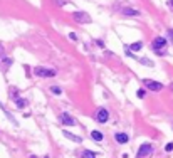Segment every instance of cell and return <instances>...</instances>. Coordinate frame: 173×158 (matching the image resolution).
<instances>
[{"mask_svg": "<svg viewBox=\"0 0 173 158\" xmlns=\"http://www.w3.org/2000/svg\"><path fill=\"white\" fill-rule=\"evenodd\" d=\"M165 49H166V39L165 37H156L153 40V50L156 54H165Z\"/></svg>", "mask_w": 173, "mask_h": 158, "instance_id": "cell-1", "label": "cell"}, {"mask_svg": "<svg viewBox=\"0 0 173 158\" xmlns=\"http://www.w3.org/2000/svg\"><path fill=\"white\" fill-rule=\"evenodd\" d=\"M34 74L37 78H54L56 76V71L54 69H47V67H42V66H37L34 69Z\"/></svg>", "mask_w": 173, "mask_h": 158, "instance_id": "cell-2", "label": "cell"}, {"mask_svg": "<svg viewBox=\"0 0 173 158\" xmlns=\"http://www.w3.org/2000/svg\"><path fill=\"white\" fill-rule=\"evenodd\" d=\"M72 19L76 20L77 24H91V17L87 12H74Z\"/></svg>", "mask_w": 173, "mask_h": 158, "instance_id": "cell-3", "label": "cell"}, {"mask_svg": "<svg viewBox=\"0 0 173 158\" xmlns=\"http://www.w3.org/2000/svg\"><path fill=\"white\" fill-rule=\"evenodd\" d=\"M151 153H153V146L150 143H143L140 146V150H138V158H143L146 155H151Z\"/></svg>", "mask_w": 173, "mask_h": 158, "instance_id": "cell-4", "label": "cell"}, {"mask_svg": "<svg viewBox=\"0 0 173 158\" xmlns=\"http://www.w3.org/2000/svg\"><path fill=\"white\" fill-rule=\"evenodd\" d=\"M143 82H144V86L148 89H151V91H161L163 89L161 82H156V81H151V79H144Z\"/></svg>", "mask_w": 173, "mask_h": 158, "instance_id": "cell-5", "label": "cell"}, {"mask_svg": "<svg viewBox=\"0 0 173 158\" xmlns=\"http://www.w3.org/2000/svg\"><path fill=\"white\" fill-rule=\"evenodd\" d=\"M108 118H109V113H108L104 108H99V109H97L96 121H99V123H106V121H108Z\"/></svg>", "mask_w": 173, "mask_h": 158, "instance_id": "cell-6", "label": "cell"}, {"mask_svg": "<svg viewBox=\"0 0 173 158\" xmlns=\"http://www.w3.org/2000/svg\"><path fill=\"white\" fill-rule=\"evenodd\" d=\"M61 121H62L66 126H74V125H76V119L72 118L69 113H62V114H61Z\"/></svg>", "mask_w": 173, "mask_h": 158, "instance_id": "cell-7", "label": "cell"}, {"mask_svg": "<svg viewBox=\"0 0 173 158\" xmlns=\"http://www.w3.org/2000/svg\"><path fill=\"white\" fill-rule=\"evenodd\" d=\"M62 133H64V136H66V138H69L71 141H74V143H81V141H82V140H81V136L72 135V133H71V131H67V129H64Z\"/></svg>", "mask_w": 173, "mask_h": 158, "instance_id": "cell-8", "label": "cell"}, {"mask_svg": "<svg viewBox=\"0 0 173 158\" xmlns=\"http://www.w3.org/2000/svg\"><path fill=\"white\" fill-rule=\"evenodd\" d=\"M128 135L126 133H116V141L118 143H121V145H125V143H128Z\"/></svg>", "mask_w": 173, "mask_h": 158, "instance_id": "cell-9", "label": "cell"}, {"mask_svg": "<svg viewBox=\"0 0 173 158\" xmlns=\"http://www.w3.org/2000/svg\"><path fill=\"white\" fill-rule=\"evenodd\" d=\"M82 158H97V153L91 151V150H84L82 151Z\"/></svg>", "mask_w": 173, "mask_h": 158, "instance_id": "cell-10", "label": "cell"}, {"mask_svg": "<svg viewBox=\"0 0 173 158\" xmlns=\"http://www.w3.org/2000/svg\"><path fill=\"white\" fill-rule=\"evenodd\" d=\"M91 138L94 140V141H101V140H103V133H101V131H93V133H91Z\"/></svg>", "mask_w": 173, "mask_h": 158, "instance_id": "cell-11", "label": "cell"}, {"mask_svg": "<svg viewBox=\"0 0 173 158\" xmlns=\"http://www.w3.org/2000/svg\"><path fill=\"white\" fill-rule=\"evenodd\" d=\"M141 47H143V42H135V44H131V46H129V49L135 50V52L141 50Z\"/></svg>", "mask_w": 173, "mask_h": 158, "instance_id": "cell-12", "label": "cell"}, {"mask_svg": "<svg viewBox=\"0 0 173 158\" xmlns=\"http://www.w3.org/2000/svg\"><path fill=\"white\" fill-rule=\"evenodd\" d=\"M123 14L125 15H140V12L135 9H123Z\"/></svg>", "mask_w": 173, "mask_h": 158, "instance_id": "cell-13", "label": "cell"}, {"mask_svg": "<svg viewBox=\"0 0 173 158\" xmlns=\"http://www.w3.org/2000/svg\"><path fill=\"white\" fill-rule=\"evenodd\" d=\"M15 104H17V108H25L27 106V99H15Z\"/></svg>", "mask_w": 173, "mask_h": 158, "instance_id": "cell-14", "label": "cell"}, {"mask_svg": "<svg viewBox=\"0 0 173 158\" xmlns=\"http://www.w3.org/2000/svg\"><path fill=\"white\" fill-rule=\"evenodd\" d=\"M50 91H52L54 94H61V93H62V91H61V88H57V86H52V88H50Z\"/></svg>", "mask_w": 173, "mask_h": 158, "instance_id": "cell-15", "label": "cell"}, {"mask_svg": "<svg viewBox=\"0 0 173 158\" xmlns=\"http://www.w3.org/2000/svg\"><path fill=\"white\" fill-rule=\"evenodd\" d=\"M173 150V143H168V145H166V151H172Z\"/></svg>", "mask_w": 173, "mask_h": 158, "instance_id": "cell-16", "label": "cell"}, {"mask_svg": "<svg viewBox=\"0 0 173 158\" xmlns=\"http://www.w3.org/2000/svg\"><path fill=\"white\" fill-rule=\"evenodd\" d=\"M168 35H170V39H172V42H173V30H168Z\"/></svg>", "mask_w": 173, "mask_h": 158, "instance_id": "cell-17", "label": "cell"}, {"mask_svg": "<svg viewBox=\"0 0 173 158\" xmlns=\"http://www.w3.org/2000/svg\"><path fill=\"white\" fill-rule=\"evenodd\" d=\"M168 5H170V9L173 10V0H170V2H168Z\"/></svg>", "mask_w": 173, "mask_h": 158, "instance_id": "cell-18", "label": "cell"}]
</instances>
